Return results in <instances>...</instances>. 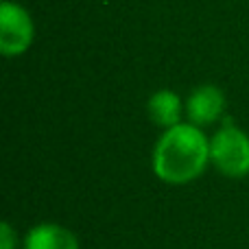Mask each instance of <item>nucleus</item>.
I'll use <instances>...</instances> for the list:
<instances>
[{
  "instance_id": "423d86ee",
  "label": "nucleus",
  "mask_w": 249,
  "mask_h": 249,
  "mask_svg": "<svg viewBox=\"0 0 249 249\" xmlns=\"http://www.w3.org/2000/svg\"><path fill=\"white\" fill-rule=\"evenodd\" d=\"M146 114L151 123L162 129L175 127L181 123V116L186 114V103L179 99V94L173 90H158L146 101Z\"/></svg>"
},
{
  "instance_id": "0eeeda50",
  "label": "nucleus",
  "mask_w": 249,
  "mask_h": 249,
  "mask_svg": "<svg viewBox=\"0 0 249 249\" xmlns=\"http://www.w3.org/2000/svg\"><path fill=\"white\" fill-rule=\"evenodd\" d=\"M0 249H18V234L7 221L0 225Z\"/></svg>"
},
{
  "instance_id": "7ed1b4c3",
  "label": "nucleus",
  "mask_w": 249,
  "mask_h": 249,
  "mask_svg": "<svg viewBox=\"0 0 249 249\" xmlns=\"http://www.w3.org/2000/svg\"><path fill=\"white\" fill-rule=\"evenodd\" d=\"M35 39V22L22 4L2 0L0 4V53L4 57H20Z\"/></svg>"
},
{
  "instance_id": "39448f33",
  "label": "nucleus",
  "mask_w": 249,
  "mask_h": 249,
  "mask_svg": "<svg viewBox=\"0 0 249 249\" xmlns=\"http://www.w3.org/2000/svg\"><path fill=\"white\" fill-rule=\"evenodd\" d=\"M22 249H81L72 230L59 223H37L26 232Z\"/></svg>"
},
{
  "instance_id": "f257e3e1",
  "label": "nucleus",
  "mask_w": 249,
  "mask_h": 249,
  "mask_svg": "<svg viewBox=\"0 0 249 249\" xmlns=\"http://www.w3.org/2000/svg\"><path fill=\"white\" fill-rule=\"evenodd\" d=\"M210 164V138L193 123L168 127L151 153V171L168 186H186L206 173Z\"/></svg>"
},
{
  "instance_id": "f03ea898",
  "label": "nucleus",
  "mask_w": 249,
  "mask_h": 249,
  "mask_svg": "<svg viewBox=\"0 0 249 249\" xmlns=\"http://www.w3.org/2000/svg\"><path fill=\"white\" fill-rule=\"evenodd\" d=\"M210 164L230 179L249 175V136L230 118L210 138Z\"/></svg>"
},
{
  "instance_id": "20e7f679",
  "label": "nucleus",
  "mask_w": 249,
  "mask_h": 249,
  "mask_svg": "<svg viewBox=\"0 0 249 249\" xmlns=\"http://www.w3.org/2000/svg\"><path fill=\"white\" fill-rule=\"evenodd\" d=\"M184 103H186V118H188V123L203 129L223 118L228 101H225V94L219 86L203 83V86H197L190 92Z\"/></svg>"
}]
</instances>
